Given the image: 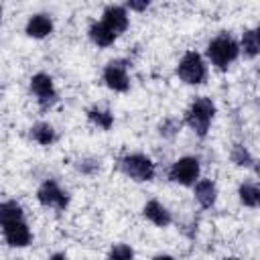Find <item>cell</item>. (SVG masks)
<instances>
[{
    "label": "cell",
    "instance_id": "obj_27",
    "mask_svg": "<svg viewBox=\"0 0 260 260\" xmlns=\"http://www.w3.org/2000/svg\"><path fill=\"white\" fill-rule=\"evenodd\" d=\"M223 260H240V258H234V256H232V258H223Z\"/></svg>",
    "mask_w": 260,
    "mask_h": 260
},
{
    "label": "cell",
    "instance_id": "obj_7",
    "mask_svg": "<svg viewBox=\"0 0 260 260\" xmlns=\"http://www.w3.org/2000/svg\"><path fill=\"white\" fill-rule=\"evenodd\" d=\"M37 199L43 207H51V209H57V211H63L69 205V193L63 191L59 187V183L53 181V179H47L37 189Z\"/></svg>",
    "mask_w": 260,
    "mask_h": 260
},
{
    "label": "cell",
    "instance_id": "obj_1",
    "mask_svg": "<svg viewBox=\"0 0 260 260\" xmlns=\"http://www.w3.org/2000/svg\"><path fill=\"white\" fill-rule=\"evenodd\" d=\"M213 116H215V104L211 102V98H205V95H199L195 98L187 112H185V124L197 134V136H205L211 122H213Z\"/></svg>",
    "mask_w": 260,
    "mask_h": 260
},
{
    "label": "cell",
    "instance_id": "obj_22",
    "mask_svg": "<svg viewBox=\"0 0 260 260\" xmlns=\"http://www.w3.org/2000/svg\"><path fill=\"white\" fill-rule=\"evenodd\" d=\"M106 260H134V250L128 244H114Z\"/></svg>",
    "mask_w": 260,
    "mask_h": 260
},
{
    "label": "cell",
    "instance_id": "obj_19",
    "mask_svg": "<svg viewBox=\"0 0 260 260\" xmlns=\"http://www.w3.org/2000/svg\"><path fill=\"white\" fill-rule=\"evenodd\" d=\"M238 195H240V201L246 205V207H258L260 203V189L256 183H242L240 189H238Z\"/></svg>",
    "mask_w": 260,
    "mask_h": 260
},
{
    "label": "cell",
    "instance_id": "obj_20",
    "mask_svg": "<svg viewBox=\"0 0 260 260\" xmlns=\"http://www.w3.org/2000/svg\"><path fill=\"white\" fill-rule=\"evenodd\" d=\"M181 126H183V122L179 120V118H175V116H169V118H165L160 124H158V134L162 136V138H175L179 132H181Z\"/></svg>",
    "mask_w": 260,
    "mask_h": 260
},
{
    "label": "cell",
    "instance_id": "obj_3",
    "mask_svg": "<svg viewBox=\"0 0 260 260\" xmlns=\"http://www.w3.org/2000/svg\"><path fill=\"white\" fill-rule=\"evenodd\" d=\"M120 171L126 177H130L132 181H138V183L152 181L154 175H156L154 162L142 152H130V154L122 156L120 158Z\"/></svg>",
    "mask_w": 260,
    "mask_h": 260
},
{
    "label": "cell",
    "instance_id": "obj_12",
    "mask_svg": "<svg viewBox=\"0 0 260 260\" xmlns=\"http://www.w3.org/2000/svg\"><path fill=\"white\" fill-rule=\"evenodd\" d=\"M24 32L32 39H45L53 32V20L49 14L45 12H39V14H32L28 20H26V26H24Z\"/></svg>",
    "mask_w": 260,
    "mask_h": 260
},
{
    "label": "cell",
    "instance_id": "obj_23",
    "mask_svg": "<svg viewBox=\"0 0 260 260\" xmlns=\"http://www.w3.org/2000/svg\"><path fill=\"white\" fill-rule=\"evenodd\" d=\"M75 167H77V171H81L83 175H93V173L100 169V160H95V158H81Z\"/></svg>",
    "mask_w": 260,
    "mask_h": 260
},
{
    "label": "cell",
    "instance_id": "obj_9",
    "mask_svg": "<svg viewBox=\"0 0 260 260\" xmlns=\"http://www.w3.org/2000/svg\"><path fill=\"white\" fill-rule=\"evenodd\" d=\"M102 24L108 26L116 37L126 32L130 20H128V10L120 4H110L104 8V14H102Z\"/></svg>",
    "mask_w": 260,
    "mask_h": 260
},
{
    "label": "cell",
    "instance_id": "obj_11",
    "mask_svg": "<svg viewBox=\"0 0 260 260\" xmlns=\"http://www.w3.org/2000/svg\"><path fill=\"white\" fill-rule=\"evenodd\" d=\"M142 215H144L150 223H154V225H158V228H167V225H171V221H173L171 211H169L160 201H156V199H150V201L144 203Z\"/></svg>",
    "mask_w": 260,
    "mask_h": 260
},
{
    "label": "cell",
    "instance_id": "obj_8",
    "mask_svg": "<svg viewBox=\"0 0 260 260\" xmlns=\"http://www.w3.org/2000/svg\"><path fill=\"white\" fill-rule=\"evenodd\" d=\"M104 81L114 91H128L130 77H128V61L126 59H114L104 67Z\"/></svg>",
    "mask_w": 260,
    "mask_h": 260
},
{
    "label": "cell",
    "instance_id": "obj_2",
    "mask_svg": "<svg viewBox=\"0 0 260 260\" xmlns=\"http://www.w3.org/2000/svg\"><path fill=\"white\" fill-rule=\"evenodd\" d=\"M207 57H209L211 65H215L217 69H228L240 57V45L232 35L221 32L209 41Z\"/></svg>",
    "mask_w": 260,
    "mask_h": 260
},
{
    "label": "cell",
    "instance_id": "obj_6",
    "mask_svg": "<svg viewBox=\"0 0 260 260\" xmlns=\"http://www.w3.org/2000/svg\"><path fill=\"white\" fill-rule=\"evenodd\" d=\"M199 171H201V165H199L197 156H183L177 162H173V167L169 171V179L173 183L189 187L199 181Z\"/></svg>",
    "mask_w": 260,
    "mask_h": 260
},
{
    "label": "cell",
    "instance_id": "obj_15",
    "mask_svg": "<svg viewBox=\"0 0 260 260\" xmlns=\"http://www.w3.org/2000/svg\"><path fill=\"white\" fill-rule=\"evenodd\" d=\"M24 219V211L20 207V203L8 199L0 203V228H6L14 221H22Z\"/></svg>",
    "mask_w": 260,
    "mask_h": 260
},
{
    "label": "cell",
    "instance_id": "obj_4",
    "mask_svg": "<svg viewBox=\"0 0 260 260\" xmlns=\"http://www.w3.org/2000/svg\"><path fill=\"white\" fill-rule=\"evenodd\" d=\"M177 75L187 85H199L207 79V65L197 51H187L177 65Z\"/></svg>",
    "mask_w": 260,
    "mask_h": 260
},
{
    "label": "cell",
    "instance_id": "obj_17",
    "mask_svg": "<svg viewBox=\"0 0 260 260\" xmlns=\"http://www.w3.org/2000/svg\"><path fill=\"white\" fill-rule=\"evenodd\" d=\"M30 138L37 142V144H41V146H49V144H53L55 140H57V132H55V128L49 124V122H37L32 128H30Z\"/></svg>",
    "mask_w": 260,
    "mask_h": 260
},
{
    "label": "cell",
    "instance_id": "obj_28",
    "mask_svg": "<svg viewBox=\"0 0 260 260\" xmlns=\"http://www.w3.org/2000/svg\"><path fill=\"white\" fill-rule=\"evenodd\" d=\"M0 20H2V6H0Z\"/></svg>",
    "mask_w": 260,
    "mask_h": 260
},
{
    "label": "cell",
    "instance_id": "obj_13",
    "mask_svg": "<svg viewBox=\"0 0 260 260\" xmlns=\"http://www.w3.org/2000/svg\"><path fill=\"white\" fill-rule=\"evenodd\" d=\"M195 199L203 209L213 207L215 199H217V187L211 179H199L195 183Z\"/></svg>",
    "mask_w": 260,
    "mask_h": 260
},
{
    "label": "cell",
    "instance_id": "obj_10",
    "mask_svg": "<svg viewBox=\"0 0 260 260\" xmlns=\"http://www.w3.org/2000/svg\"><path fill=\"white\" fill-rule=\"evenodd\" d=\"M2 234H4V240H6V244L10 248H26L30 244V240H32L30 228H28V223L24 219L2 228Z\"/></svg>",
    "mask_w": 260,
    "mask_h": 260
},
{
    "label": "cell",
    "instance_id": "obj_25",
    "mask_svg": "<svg viewBox=\"0 0 260 260\" xmlns=\"http://www.w3.org/2000/svg\"><path fill=\"white\" fill-rule=\"evenodd\" d=\"M152 260H175L173 256H169V254H158V256H154Z\"/></svg>",
    "mask_w": 260,
    "mask_h": 260
},
{
    "label": "cell",
    "instance_id": "obj_26",
    "mask_svg": "<svg viewBox=\"0 0 260 260\" xmlns=\"http://www.w3.org/2000/svg\"><path fill=\"white\" fill-rule=\"evenodd\" d=\"M49 260H67V256H65V254H61V252H57V254H53Z\"/></svg>",
    "mask_w": 260,
    "mask_h": 260
},
{
    "label": "cell",
    "instance_id": "obj_14",
    "mask_svg": "<svg viewBox=\"0 0 260 260\" xmlns=\"http://www.w3.org/2000/svg\"><path fill=\"white\" fill-rule=\"evenodd\" d=\"M87 35H89V39H91V43L93 45H98V47H102V49H106V47H110V45H114V41L118 39L108 26H104L102 24V20L98 22H91L89 24V28H87Z\"/></svg>",
    "mask_w": 260,
    "mask_h": 260
},
{
    "label": "cell",
    "instance_id": "obj_21",
    "mask_svg": "<svg viewBox=\"0 0 260 260\" xmlns=\"http://www.w3.org/2000/svg\"><path fill=\"white\" fill-rule=\"evenodd\" d=\"M230 156H232V162L238 167H254V156L248 152V148L244 144H234Z\"/></svg>",
    "mask_w": 260,
    "mask_h": 260
},
{
    "label": "cell",
    "instance_id": "obj_18",
    "mask_svg": "<svg viewBox=\"0 0 260 260\" xmlns=\"http://www.w3.org/2000/svg\"><path fill=\"white\" fill-rule=\"evenodd\" d=\"M87 120H89L93 126L102 128V130H110L112 124H114V114H112L110 110H106V108L93 106V108L87 110Z\"/></svg>",
    "mask_w": 260,
    "mask_h": 260
},
{
    "label": "cell",
    "instance_id": "obj_24",
    "mask_svg": "<svg viewBox=\"0 0 260 260\" xmlns=\"http://www.w3.org/2000/svg\"><path fill=\"white\" fill-rule=\"evenodd\" d=\"M148 6H150L148 0H128V2L124 4L126 10H134V12H142V10H146Z\"/></svg>",
    "mask_w": 260,
    "mask_h": 260
},
{
    "label": "cell",
    "instance_id": "obj_5",
    "mask_svg": "<svg viewBox=\"0 0 260 260\" xmlns=\"http://www.w3.org/2000/svg\"><path fill=\"white\" fill-rule=\"evenodd\" d=\"M30 93L37 98V104L41 110H49L57 104L59 93L55 89L53 77L47 73H35L30 77Z\"/></svg>",
    "mask_w": 260,
    "mask_h": 260
},
{
    "label": "cell",
    "instance_id": "obj_16",
    "mask_svg": "<svg viewBox=\"0 0 260 260\" xmlns=\"http://www.w3.org/2000/svg\"><path fill=\"white\" fill-rule=\"evenodd\" d=\"M240 45V53H244V57L254 59L260 51V39H258V28H246L242 32V41Z\"/></svg>",
    "mask_w": 260,
    "mask_h": 260
}]
</instances>
